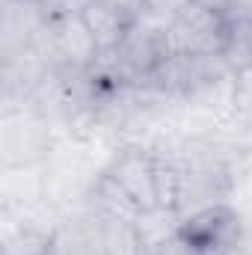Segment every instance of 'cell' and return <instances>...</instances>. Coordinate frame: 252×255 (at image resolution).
Wrapping results in <instances>:
<instances>
[{
	"mask_svg": "<svg viewBox=\"0 0 252 255\" xmlns=\"http://www.w3.org/2000/svg\"><path fill=\"white\" fill-rule=\"evenodd\" d=\"M104 3H113V6L127 9V12H133V15H142V9H145V0H104Z\"/></svg>",
	"mask_w": 252,
	"mask_h": 255,
	"instance_id": "15",
	"label": "cell"
},
{
	"mask_svg": "<svg viewBox=\"0 0 252 255\" xmlns=\"http://www.w3.org/2000/svg\"><path fill=\"white\" fill-rule=\"evenodd\" d=\"M244 223L232 211V205H214L205 211H196L178 223V235L196 255H223L232 241L241 235Z\"/></svg>",
	"mask_w": 252,
	"mask_h": 255,
	"instance_id": "6",
	"label": "cell"
},
{
	"mask_svg": "<svg viewBox=\"0 0 252 255\" xmlns=\"http://www.w3.org/2000/svg\"><path fill=\"white\" fill-rule=\"evenodd\" d=\"M80 18H83L86 30L92 33L98 51L101 54H113V51H119V45L130 36V30L136 27V21L142 15H133V12L119 9L113 3H104V0H89L80 9Z\"/></svg>",
	"mask_w": 252,
	"mask_h": 255,
	"instance_id": "7",
	"label": "cell"
},
{
	"mask_svg": "<svg viewBox=\"0 0 252 255\" xmlns=\"http://www.w3.org/2000/svg\"><path fill=\"white\" fill-rule=\"evenodd\" d=\"M169 57H172V45H169L166 24L148 15L136 21V27L119 45V51H113V60L130 86H148Z\"/></svg>",
	"mask_w": 252,
	"mask_h": 255,
	"instance_id": "2",
	"label": "cell"
},
{
	"mask_svg": "<svg viewBox=\"0 0 252 255\" xmlns=\"http://www.w3.org/2000/svg\"><path fill=\"white\" fill-rule=\"evenodd\" d=\"M142 255H196L190 250L187 244L181 241V235L175 232L172 238H166V241H160V244H154V247H148Z\"/></svg>",
	"mask_w": 252,
	"mask_h": 255,
	"instance_id": "12",
	"label": "cell"
},
{
	"mask_svg": "<svg viewBox=\"0 0 252 255\" xmlns=\"http://www.w3.org/2000/svg\"><path fill=\"white\" fill-rule=\"evenodd\" d=\"M229 18L199 0L166 24L172 54H220L226 42Z\"/></svg>",
	"mask_w": 252,
	"mask_h": 255,
	"instance_id": "4",
	"label": "cell"
},
{
	"mask_svg": "<svg viewBox=\"0 0 252 255\" xmlns=\"http://www.w3.org/2000/svg\"><path fill=\"white\" fill-rule=\"evenodd\" d=\"M98 223H101V238L110 255H142V241L130 217L98 214Z\"/></svg>",
	"mask_w": 252,
	"mask_h": 255,
	"instance_id": "10",
	"label": "cell"
},
{
	"mask_svg": "<svg viewBox=\"0 0 252 255\" xmlns=\"http://www.w3.org/2000/svg\"><path fill=\"white\" fill-rule=\"evenodd\" d=\"M220 57L232 68V74L252 68V15L229 18V30H226V42H223Z\"/></svg>",
	"mask_w": 252,
	"mask_h": 255,
	"instance_id": "9",
	"label": "cell"
},
{
	"mask_svg": "<svg viewBox=\"0 0 252 255\" xmlns=\"http://www.w3.org/2000/svg\"><path fill=\"white\" fill-rule=\"evenodd\" d=\"M48 255H110L101 238V223L98 214H80L60 223L51 232L48 241Z\"/></svg>",
	"mask_w": 252,
	"mask_h": 255,
	"instance_id": "8",
	"label": "cell"
},
{
	"mask_svg": "<svg viewBox=\"0 0 252 255\" xmlns=\"http://www.w3.org/2000/svg\"><path fill=\"white\" fill-rule=\"evenodd\" d=\"M193 0H145V9H142V15H148V18H154V21H160V24H169L172 18H178L184 9H187Z\"/></svg>",
	"mask_w": 252,
	"mask_h": 255,
	"instance_id": "11",
	"label": "cell"
},
{
	"mask_svg": "<svg viewBox=\"0 0 252 255\" xmlns=\"http://www.w3.org/2000/svg\"><path fill=\"white\" fill-rule=\"evenodd\" d=\"M175 169H178L175 214L181 220L196 214V211L229 202L235 175H232V163L217 151V145H211V142H187L184 154H181V163H175Z\"/></svg>",
	"mask_w": 252,
	"mask_h": 255,
	"instance_id": "1",
	"label": "cell"
},
{
	"mask_svg": "<svg viewBox=\"0 0 252 255\" xmlns=\"http://www.w3.org/2000/svg\"><path fill=\"white\" fill-rule=\"evenodd\" d=\"M36 3L42 6V12L48 18H54V15H74V12H80L89 0H36Z\"/></svg>",
	"mask_w": 252,
	"mask_h": 255,
	"instance_id": "13",
	"label": "cell"
},
{
	"mask_svg": "<svg viewBox=\"0 0 252 255\" xmlns=\"http://www.w3.org/2000/svg\"><path fill=\"white\" fill-rule=\"evenodd\" d=\"M51 154V128L48 116H42L30 101L27 107H6L3 116V166L30 169Z\"/></svg>",
	"mask_w": 252,
	"mask_h": 255,
	"instance_id": "3",
	"label": "cell"
},
{
	"mask_svg": "<svg viewBox=\"0 0 252 255\" xmlns=\"http://www.w3.org/2000/svg\"><path fill=\"white\" fill-rule=\"evenodd\" d=\"M223 255H252V229H241V235L232 241V247L226 250Z\"/></svg>",
	"mask_w": 252,
	"mask_h": 255,
	"instance_id": "14",
	"label": "cell"
},
{
	"mask_svg": "<svg viewBox=\"0 0 252 255\" xmlns=\"http://www.w3.org/2000/svg\"><path fill=\"white\" fill-rule=\"evenodd\" d=\"M104 175L125 193L127 202L136 208V214L160 208V196H157V157H154V151L125 148V151H119L110 160Z\"/></svg>",
	"mask_w": 252,
	"mask_h": 255,
	"instance_id": "5",
	"label": "cell"
}]
</instances>
